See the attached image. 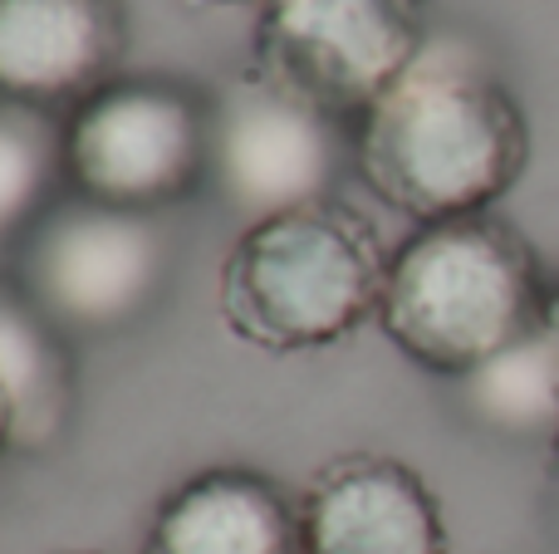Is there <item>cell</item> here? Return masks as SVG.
<instances>
[{
  "label": "cell",
  "instance_id": "cell-1",
  "mask_svg": "<svg viewBox=\"0 0 559 554\" xmlns=\"http://www.w3.org/2000/svg\"><path fill=\"white\" fill-rule=\"evenodd\" d=\"M531 123L491 64L456 39H427L393 88L354 123L368 192L417 226L481 216L525 177Z\"/></svg>",
  "mask_w": 559,
  "mask_h": 554
},
{
  "label": "cell",
  "instance_id": "cell-2",
  "mask_svg": "<svg viewBox=\"0 0 559 554\" xmlns=\"http://www.w3.org/2000/svg\"><path fill=\"white\" fill-rule=\"evenodd\" d=\"M550 280L535 245L506 216L417 226L393 255L378 329L437 378H466L545 324Z\"/></svg>",
  "mask_w": 559,
  "mask_h": 554
},
{
  "label": "cell",
  "instance_id": "cell-3",
  "mask_svg": "<svg viewBox=\"0 0 559 554\" xmlns=\"http://www.w3.org/2000/svg\"><path fill=\"white\" fill-rule=\"evenodd\" d=\"M388 255L373 221L344 202L265 216L222 265V314L265 353H314L378 320Z\"/></svg>",
  "mask_w": 559,
  "mask_h": 554
},
{
  "label": "cell",
  "instance_id": "cell-4",
  "mask_svg": "<svg viewBox=\"0 0 559 554\" xmlns=\"http://www.w3.org/2000/svg\"><path fill=\"white\" fill-rule=\"evenodd\" d=\"M69 192L163 216L212 182V94L182 79H114L64 118Z\"/></svg>",
  "mask_w": 559,
  "mask_h": 554
},
{
  "label": "cell",
  "instance_id": "cell-5",
  "mask_svg": "<svg viewBox=\"0 0 559 554\" xmlns=\"http://www.w3.org/2000/svg\"><path fill=\"white\" fill-rule=\"evenodd\" d=\"M173 261L177 251L163 216L118 212L64 192L10 255V275L69 339H104L157 310Z\"/></svg>",
  "mask_w": 559,
  "mask_h": 554
},
{
  "label": "cell",
  "instance_id": "cell-6",
  "mask_svg": "<svg viewBox=\"0 0 559 554\" xmlns=\"http://www.w3.org/2000/svg\"><path fill=\"white\" fill-rule=\"evenodd\" d=\"M427 0H261L251 64L358 123L427 49Z\"/></svg>",
  "mask_w": 559,
  "mask_h": 554
},
{
  "label": "cell",
  "instance_id": "cell-7",
  "mask_svg": "<svg viewBox=\"0 0 559 554\" xmlns=\"http://www.w3.org/2000/svg\"><path fill=\"white\" fill-rule=\"evenodd\" d=\"M354 162V123L280 88L246 64L212 94V186L246 226L295 206L334 202L338 172Z\"/></svg>",
  "mask_w": 559,
  "mask_h": 554
},
{
  "label": "cell",
  "instance_id": "cell-8",
  "mask_svg": "<svg viewBox=\"0 0 559 554\" xmlns=\"http://www.w3.org/2000/svg\"><path fill=\"white\" fill-rule=\"evenodd\" d=\"M305 554H452L442 501L397 457L348 451L299 496Z\"/></svg>",
  "mask_w": 559,
  "mask_h": 554
},
{
  "label": "cell",
  "instance_id": "cell-9",
  "mask_svg": "<svg viewBox=\"0 0 559 554\" xmlns=\"http://www.w3.org/2000/svg\"><path fill=\"white\" fill-rule=\"evenodd\" d=\"M123 0H0V98L74 113L118 79Z\"/></svg>",
  "mask_w": 559,
  "mask_h": 554
},
{
  "label": "cell",
  "instance_id": "cell-10",
  "mask_svg": "<svg viewBox=\"0 0 559 554\" xmlns=\"http://www.w3.org/2000/svg\"><path fill=\"white\" fill-rule=\"evenodd\" d=\"M143 554H305L299 501L251 467L197 471L153 510Z\"/></svg>",
  "mask_w": 559,
  "mask_h": 554
},
{
  "label": "cell",
  "instance_id": "cell-11",
  "mask_svg": "<svg viewBox=\"0 0 559 554\" xmlns=\"http://www.w3.org/2000/svg\"><path fill=\"white\" fill-rule=\"evenodd\" d=\"M0 393L10 402V451L45 457L64 442L79 408L74 339L0 270Z\"/></svg>",
  "mask_w": 559,
  "mask_h": 554
},
{
  "label": "cell",
  "instance_id": "cell-12",
  "mask_svg": "<svg viewBox=\"0 0 559 554\" xmlns=\"http://www.w3.org/2000/svg\"><path fill=\"white\" fill-rule=\"evenodd\" d=\"M462 412L476 427L511 442H555L559 432V344L550 329H535L531 339L511 344L481 363L476 373L456 378Z\"/></svg>",
  "mask_w": 559,
  "mask_h": 554
},
{
  "label": "cell",
  "instance_id": "cell-13",
  "mask_svg": "<svg viewBox=\"0 0 559 554\" xmlns=\"http://www.w3.org/2000/svg\"><path fill=\"white\" fill-rule=\"evenodd\" d=\"M64 118L0 98V255H15L39 216L69 192Z\"/></svg>",
  "mask_w": 559,
  "mask_h": 554
},
{
  "label": "cell",
  "instance_id": "cell-14",
  "mask_svg": "<svg viewBox=\"0 0 559 554\" xmlns=\"http://www.w3.org/2000/svg\"><path fill=\"white\" fill-rule=\"evenodd\" d=\"M545 329L559 344V280H550V300H545Z\"/></svg>",
  "mask_w": 559,
  "mask_h": 554
},
{
  "label": "cell",
  "instance_id": "cell-15",
  "mask_svg": "<svg viewBox=\"0 0 559 554\" xmlns=\"http://www.w3.org/2000/svg\"><path fill=\"white\" fill-rule=\"evenodd\" d=\"M10 451V402H5V393H0V457Z\"/></svg>",
  "mask_w": 559,
  "mask_h": 554
},
{
  "label": "cell",
  "instance_id": "cell-16",
  "mask_svg": "<svg viewBox=\"0 0 559 554\" xmlns=\"http://www.w3.org/2000/svg\"><path fill=\"white\" fill-rule=\"evenodd\" d=\"M550 477H555V486H559V432H555V442H550Z\"/></svg>",
  "mask_w": 559,
  "mask_h": 554
},
{
  "label": "cell",
  "instance_id": "cell-17",
  "mask_svg": "<svg viewBox=\"0 0 559 554\" xmlns=\"http://www.w3.org/2000/svg\"><path fill=\"white\" fill-rule=\"evenodd\" d=\"M216 5H241V0H216Z\"/></svg>",
  "mask_w": 559,
  "mask_h": 554
}]
</instances>
